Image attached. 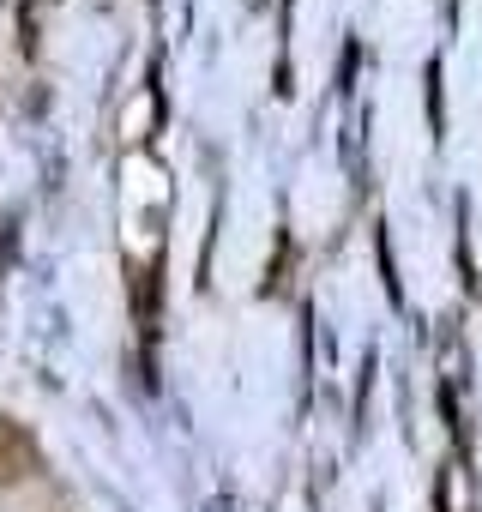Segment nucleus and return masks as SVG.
Here are the masks:
<instances>
[]
</instances>
